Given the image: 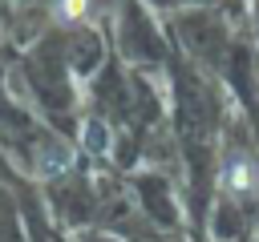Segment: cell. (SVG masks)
<instances>
[{"mask_svg":"<svg viewBox=\"0 0 259 242\" xmlns=\"http://www.w3.org/2000/svg\"><path fill=\"white\" fill-rule=\"evenodd\" d=\"M85 12H89V0H61L57 4V16L61 20H81Z\"/></svg>","mask_w":259,"mask_h":242,"instance_id":"7a4b0ae2","label":"cell"},{"mask_svg":"<svg viewBox=\"0 0 259 242\" xmlns=\"http://www.w3.org/2000/svg\"><path fill=\"white\" fill-rule=\"evenodd\" d=\"M255 182H259V173H255V165H251L247 157L227 161V169H223V186H227L231 194H251Z\"/></svg>","mask_w":259,"mask_h":242,"instance_id":"6da1fadb","label":"cell"}]
</instances>
